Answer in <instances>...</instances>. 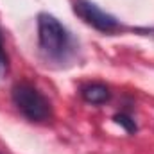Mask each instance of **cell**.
I'll return each instance as SVG.
<instances>
[{
    "mask_svg": "<svg viewBox=\"0 0 154 154\" xmlns=\"http://www.w3.org/2000/svg\"><path fill=\"white\" fill-rule=\"evenodd\" d=\"M38 45L47 61H68L74 54L75 43L68 29L52 14H38Z\"/></svg>",
    "mask_w": 154,
    "mask_h": 154,
    "instance_id": "obj_1",
    "label": "cell"
},
{
    "mask_svg": "<svg viewBox=\"0 0 154 154\" xmlns=\"http://www.w3.org/2000/svg\"><path fill=\"white\" fill-rule=\"evenodd\" d=\"M11 97L18 111L31 122H45L52 116L48 99L29 82H16L11 90Z\"/></svg>",
    "mask_w": 154,
    "mask_h": 154,
    "instance_id": "obj_2",
    "label": "cell"
},
{
    "mask_svg": "<svg viewBox=\"0 0 154 154\" xmlns=\"http://www.w3.org/2000/svg\"><path fill=\"white\" fill-rule=\"evenodd\" d=\"M74 13H75L84 23L91 25L93 29H97V31H100V32H104V34L116 32V31L122 29L120 22L116 20L113 14L102 11L97 4H93V2H90V0H75V4H74Z\"/></svg>",
    "mask_w": 154,
    "mask_h": 154,
    "instance_id": "obj_3",
    "label": "cell"
},
{
    "mask_svg": "<svg viewBox=\"0 0 154 154\" xmlns=\"http://www.w3.org/2000/svg\"><path fill=\"white\" fill-rule=\"evenodd\" d=\"M81 97L88 104L99 106V104H106L111 99V91L102 82H88V84H84L81 88Z\"/></svg>",
    "mask_w": 154,
    "mask_h": 154,
    "instance_id": "obj_4",
    "label": "cell"
},
{
    "mask_svg": "<svg viewBox=\"0 0 154 154\" xmlns=\"http://www.w3.org/2000/svg\"><path fill=\"white\" fill-rule=\"evenodd\" d=\"M115 122L118 124V125H122L127 133H136V122L133 120V116L131 115H127V113H118V115H115Z\"/></svg>",
    "mask_w": 154,
    "mask_h": 154,
    "instance_id": "obj_5",
    "label": "cell"
},
{
    "mask_svg": "<svg viewBox=\"0 0 154 154\" xmlns=\"http://www.w3.org/2000/svg\"><path fill=\"white\" fill-rule=\"evenodd\" d=\"M7 72H9V59H7L5 50H4V45L0 41V79H4Z\"/></svg>",
    "mask_w": 154,
    "mask_h": 154,
    "instance_id": "obj_6",
    "label": "cell"
}]
</instances>
